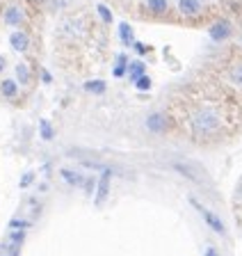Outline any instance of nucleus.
<instances>
[{
    "label": "nucleus",
    "mask_w": 242,
    "mask_h": 256,
    "mask_svg": "<svg viewBox=\"0 0 242 256\" xmlns=\"http://www.w3.org/2000/svg\"><path fill=\"white\" fill-rule=\"evenodd\" d=\"M96 12H98V16H101V21H103V23H112V12H110L105 5H98V7H96Z\"/></svg>",
    "instance_id": "aec40b11"
},
{
    "label": "nucleus",
    "mask_w": 242,
    "mask_h": 256,
    "mask_svg": "<svg viewBox=\"0 0 242 256\" xmlns=\"http://www.w3.org/2000/svg\"><path fill=\"white\" fill-rule=\"evenodd\" d=\"M21 247H0V256H18Z\"/></svg>",
    "instance_id": "4be33fe9"
},
{
    "label": "nucleus",
    "mask_w": 242,
    "mask_h": 256,
    "mask_svg": "<svg viewBox=\"0 0 242 256\" xmlns=\"http://www.w3.org/2000/svg\"><path fill=\"white\" fill-rule=\"evenodd\" d=\"M229 76H231L233 85H236V87H240V90H242V60H238V62L233 64V66H231V71H229Z\"/></svg>",
    "instance_id": "2eb2a0df"
},
{
    "label": "nucleus",
    "mask_w": 242,
    "mask_h": 256,
    "mask_svg": "<svg viewBox=\"0 0 242 256\" xmlns=\"http://www.w3.org/2000/svg\"><path fill=\"white\" fill-rule=\"evenodd\" d=\"M11 46L23 53V50H27V46H30V37H27L25 32H14V34H11Z\"/></svg>",
    "instance_id": "9b49d317"
},
{
    "label": "nucleus",
    "mask_w": 242,
    "mask_h": 256,
    "mask_svg": "<svg viewBox=\"0 0 242 256\" xmlns=\"http://www.w3.org/2000/svg\"><path fill=\"white\" fill-rule=\"evenodd\" d=\"M178 10L185 16H197L201 12V2L199 0H178Z\"/></svg>",
    "instance_id": "0eeeda50"
},
{
    "label": "nucleus",
    "mask_w": 242,
    "mask_h": 256,
    "mask_svg": "<svg viewBox=\"0 0 242 256\" xmlns=\"http://www.w3.org/2000/svg\"><path fill=\"white\" fill-rule=\"evenodd\" d=\"M128 76H130V80H133V82H137L142 76H146L144 62H130L128 64Z\"/></svg>",
    "instance_id": "f8f14e48"
},
{
    "label": "nucleus",
    "mask_w": 242,
    "mask_h": 256,
    "mask_svg": "<svg viewBox=\"0 0 242 256\" xmlns=\"http://www.w3.org/2000/svg\"><path fill=\"white\" fill-rule=\"evenodd\" d=\"M41 135H43V140H50V138H53V128H50L48 122H41Z\"/></svg>",
    "instance_id": "5701e85b"
},
{
    "label": "nucleus",
    "mask_w": 242,
    "mask_h": 256,
    "mask_svg": "<svg viewBox=\"0 0 242 256\" xmlns=\"http://www.w3.org/2000/svg\"><path fill=\"white\" fill-rule=\"evenodd\" d=\"M85 90L92 92V94H105L108 85H105L103 80H87V82H85Z\"/></svg>",
    "instance_id": "f3484780"
},
{
    "label": "nucleus",
    "mask_w": 242,
    "mask_h": 256,
    "mask_svg": "<svg viewBox=\"0 0 242 256\" xmlns=\"http://www.w3.org/2000/svg\"><path fill=\"white\" fill-rule=\"evenodd\" d=\"M110 181H112V172H110V170H103L101 178L96 181V199H94V204H96V206H101V204L108 199Z\"/></svg>",
    "instance_id": "20e7f679"
},
{
    "label": "nucleus",
    "mask_w": 242,
    "mask_h": 256,
    "mask_svg": "<svg viewBox=\"0 0 242 256\" xmlns=\"http://www.w3.org/2000/svg\"><path fill=\"white\" fill-rule=\"evenodd\" d=\"M146 10L153 16H162L169 12V2L167 0H146Z\"/></svg>",
    "instance_id": "6e6552de"
},
{
    "label": "nucleus",
    "mask_w": 242,
    "mask_h": 256,
    "mask_svg": "<svg viewBox=\"0 0 242 256\" xmlns=\"http://www.w3.org/2000/svg\"><path fill=\"white\" fill-rule=\"evenodd\" d=\"M133 46H135V50H137L140 55H144V53H146V46H144V44H133Z\"/></svg>",
    "instance_id": "bb28decb"
},
{
    "label": "nucleus",
    "mask_w": 242,
    "mask_h": 256,
    "mask_svg": "<svg viewBox=\"0 0 242 256\" xmlns=\"http://www.w3.org/2000/svg\"><path fill=\"white\" fill-rule=\"evenodd\" d=\"M172 167L178 172V174H183L185 178H190L192 183H199V186H210L208 172H206L201 165L192 162V160H174Z\"/></svg>",
    "instance_id": "f03ea898"
},
{
    "label": "nucleus",
    "mask_w": 242,
    "mask_h": 256,
    "mask_svg": "<svg viewBox=\"0 0 242 256\" xmlns=\"http://www.w3.org/2000/svg\"><path fill=\"white\" fill-rule=\"evenodd\" d=\"M190 202H192V206H194V208H197V210H199V213H201V218L206 220V224H208L210 229L215 231V234H220V236H226V226H224V222H222V220L217 218V215L213 213V210H208V208H204L199 202H197V199H190Z\"/></svg>",
    "instance_id": "7ed1b4c3"
},
{
    "label": "nucleus",
    "mask_w": 242,
    "mask_h": 256,
    "mask_svg": "<svg viewBox=\"0 0 242 256\" xmlns=\"http://www.w3.org/2000/svg\"><path fill=\"white\" fill-rule=\"evenodd\" d=\"M16 76H18V80H21L23 85H27V82H30V71H27L25 64H18V66H16Z\"/></svg>",
    "instance_id": "6ab92c4d"
},
{
    "label": "nucleus",
    "mask_w": 242,
    "mask_h": 256,
    "mask_svg": "<svg viewBox=\"0 0 242 256\" xmlns=\"http://www.w3.org/2000/svg\"><path fill=\"white\" fill-rule=\"evenodd\" d=\"M222 126H224V119H222L220 110L213 106L197 108L192 112V117H190V128H192V135L197 140L217 138L222 133Z\"/></svg>",
    "instance_id": "f257e3e1"
},
{
    "label": "nucleus",
    "mask_w": 242,
    "mask_h": 256,
    "mask_svg": "<svg viewBox=\"0 0 242 256\" xmlns=\"http://www.w3.org/2000/svg\"><path fill=\"white\" fill-rule=\"evenodd\" d=\"M30 183H32V174H25V176H23V181H21V188L30 186Z\"/></svg>",
    "instance_id": "393cba45"
},
{
    "label": "nucleus",
    "mask_w": 242,
    "mask_h": 256,
    "mask_svg": "<svg viewBox=\"0 0 242 256\" xmlns=\"http://www.w3.org/2000/svg\"><path fill=\"white\" fill-rule=\"evenodd\" d=\"M62 176H64V181L69 183V186H82L85 183V178H82L78 172H71V170H62Z\"/></svg>",
    "instance_id": "a211bd4d"
},
{
    "label": "nucleus",
    "mask_w": 242,
    "mask_h": 256,
    "mask_svg": "<svg viewBox=\"0 0 242 256\" xmlns=\"http://www.w3.org/2000/svg\"><path fill=\"white\" fill-rule=\"evenodd\" d=\"M9 226H11V229H25V226H27V222H23V220H11V222H9Z\"/></svg>",
    "instance_id": "b1692460"
},
{
    "label": "nucleus",
    "mask_w": 242,
    "mask_h": 256,
    "mask_svg": "<svg viewBox=\"0 0 242 256\" xmlns=\"http://www.w3.org/2000/svg\"><path fill=\"white\" fill-rule=\"evenodd\" d=\"M151 85H153V82H151L149 76H142V78L137 80V82H135V87H137L140 92H149V90H151Z\"/></svg>",
    "instance_id": "412c9836"
},
{
    "label": "nucleus",
    "mask_w": 242,
    "mask_h": 256,
    "mask_svg": "<svg viewBox=\"0 0 242 256\" xmlns=\"http://www.w3.org/2000/svg\"><path fill=\"white\" fill-rule=\"evenodd\" d=\"M169 126L167 122V114H162V112H153L146 117V128H149L151 133H165Z\"/></svg>",
    "instance_id": "423d86ee"
},
{
    "label": "nucleus",
    "mask_w": 242,
    "mask_h": 256,
    "mask_svg": "<svg viewBox=\"0 0 242 256\" xmlns=\"http://www.w3.org/2000/svg\"><path fill=\"white\" fill-rule=\"evenodd\" d=\"M94 186H96V181H94V178L85 181V190H87V192H92V190H94Z\"/></svg>",
    "instance_id": "a878e982"
},
{
    "label": "nucleus",
    "mask_w": 242,
    "mask_h": 256,
    "mask_svg": "<svg viewBox=\"0 0 242 256\" xmlns=\"http://www.w3.org/2000/svg\"><path fill=\"white\" fill-rule=\"evenodd\" d=\"M206 256H217V250H213V247H210V250L206 252Z\"/></svg>",
    "instance_id": "c85d7f7f"
},
{
    "label": "nucleus",
    "mask_w": 242,
    "mask_h": 256,
    "mask_svg": "<svg viewBox=\"0 0 242 256\" xmlns=\"http://www.w3.org/2000/svg\"><path fill=\"white\" fill-rule=\"evenodd\" d=\"M238 192H242V186H240V188H238Z\"/></svg>",
    "instance_id": "7c9ffc66"
},
{
    "label": "nucleus",
    "mask_w": 242,
    "mask_h": 256,
    "mask_svg": "<svg viewBox=\"0 0 242 256\" xmlns=\"http://www.w3.org/2000/svg\"><path fill=\"white\" fill-rule=\"evenodd\" d=\"M2 69H5V58L0 55V74H2Z\"/></svg>",
    "instance_id": "c756f323"
},
{
    "label": "nucleus",
    "mask_w": 242,
    "mask_h": 256,
    "mask_svg": "<svg viewBox=\"0 0 242 256\" xmlns=\"http://www.w3.org/2000/svg\"><path fill=\"white\" fill-rule=\"evenodd\" d=\"M208 32H210V39H213V42H224V39L231 37V32H233L231 21H226V18H222V21H217L215 26L210 28Z\"/></svg>",
    "instance_id": "39448f33"
},
{
    "label": "nucleus",
    "mask_w": 242,
    "mask_h": 256,
    "mask_svg": "<svg viewBox=\"0 0 242 256\" xmlns=\"http://www.w3.org/2000/svg\"><path fill=\"white\" fill-rule=\"evenodd\" d=\"M0 92H2L7 98H14V96L18 94V87L14 80H2V82H0Z\"/></svg>",
    "instance_id": "dca6fc26"
},
{
    "label": "nucleus",
    "mask_w": 242,
    "mask_h": 256,
    "mask_svg": "<svg viewBox=\"0 0 242 256\" xmlns=\"http://www.w3.org/2000/svg\"><path fill=\"white\" fill-rule=\"evenodd\" d=\"M23 240H25V234H23V231H14V234L7 236V240L0 247H21Z\"/></svg>",
    "instance_id": "4468645a"
},
{
    "label": "nucleus",
    "mask_w": 242,
    "mask_h": 256,
    "mask_svg": "<svg viewBox=\"0 0 242 256\" xmlns=\"http://www.w3.org/2000/svg\"><path fill=\"white\" fill-rule=\"evenodd\" d=\"M128 55H124V53H119L117 55V64H114V69H112V74H114V78H124L126 74H128Z\"/></svg>",
    "instance_id": "9d476101"
},
{
    "label": "nucleus",
    "mask_w": 242,
    "mask_h": 256,
    "mask_svg": "<svg viewBox=\"0 0 242 256\" xmlns=\"http://www.w3.org/2000/svg\"><path fill=\"white\" fill-rule=\"evenodd\" d=\"M41 78H43V82H50V74H48V71H41Z\"/></svg>",
    "instance_id": "cd10ccee"
},
{
    "label": "nucleus",
    "mask_w": 242,
    "mask_h": 256,
    "mask_svg": "<svg viewBox=\"0 0 242 256\" xmlns=\"http://www.w3.org/2000/svg\"><path fill=\"white\" fill-rule=\"evenodd\" d=\"M119 37H121V44H124V46H133L135 44L133 28H130L128 23H121V26H119Z\"/></svg>",
    "instance_id": "ddd939ff"
},
{
    "label": "nucleus",
    "mask_w": 242,
    "mask_h": 256,
    "mask_svg": "<svg viewBox=\"0 0 242 256\" xmlns=\"http://www.w3.org/2000/svg\"><path fill=\"white\" fill-rule=\"evenodd\" d=\"M23 21V10L18 5H11V7H7V12H5V23L7 26H18V23Z\"/></svg>",
    "instance_id": "1a4fd4ad"
}]
</instances>
